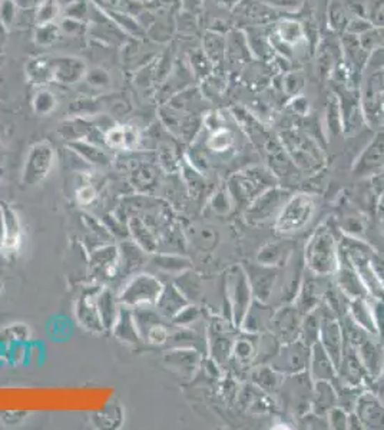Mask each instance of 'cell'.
<instances>
[{
  "label": "cell",
  "mask_w": 384,
  "mask_h": 430,
  "mask_svg": "<svg viewBox=\"0 0 384 430\" xmlns=\"http://www.w3.org/2000/svg\"><path fill=\"white\" fill-rule=\"evenodd\" d=\"M340 237L330 221L320 224L308 237L303 257L310 273L320 277L334 274L340 261Z\"/></svg>",
  "instance_id": "1"
},
{
  "label": "cell",
  "mask_w": 384,
  "mask_h": 430,
  "mask_svg": "<svg viewBox=\"0 0 384 430\" xmlns=\"http://www.w3.org/2000/svg\"><path fill=\"white\" fill-rule=\"evenodd\" d=\"M317 211L316 198L310 194H291L277 218L274 230L278 235L291 237L301 232L314 218Z\"/></svg>",
  "instance_id": "2"
},
{
  "label": "cell",
  "mask_w": 384,
  "mask_h": 430,
  "mask_svg": "<svg viewBox=\"0 0 384 430\" xmlns=\"http://www.w3.org/2000/svg\"><path fill=\"white\" fill-rule=\"evenodd\" d=\"M278 185L275 174L271 170L251 166L234 174L228 182V191L235 202L244 204L246 207L255 200L264 191Z\"/></svg>",
  "instance_id": "3"
},
{
  "label": "cell",
  "mask_w": 384,
  "mask_h": 430,
  "mask_svg": "<svg viewBox=\"0 0 384 430\" xmlns=\"http://www.w3.org/2000/svg\"><path fill=\"white\" fill-rule=\"evenodd\" d=\"M225 301L230 312V320L239 328L247 310L254 301L251 285L243 264L232 266L224 280Z\"/></svg>",
  "instance_id": "4"
},
{
  "label": "cell",
  "mask_w": 384,
  "mask_h": 430,
  "mask_svg": "<svg viewBox=\"0 0 384 430\" xmlns=\"http://www.w3.org/2000/svg\"><path fill=\"white\" fill-rule=\"evenodd\" d=\"M291 197V193L288 189L274 185L261 193L255 200H253L247 207L244 217L246 221L251 225L266 224L269 221H275L277 215Z\"/></svg>",
  "instance_id": "5"
},
{
  "label": "cell",
  "mask_w": 384,
  "mask_h": 430,
  "mask_svg": "<svg viewBox=\"0 0 384 430\" xmlns=\"http://www.w3.org/2000/svg\"><path fill=\"white\" fill-rule=\"evenodd\" d=\"M314 381L307 372L287 376L280 389L285 406L300 419L311 412V396H313Z\"/></svg>",
  "instance_id": "6"
},
{
  "label": "cell",
  "mask_w": 384,
  "mask_h": 430,
  "mask_svg": "<svg viewBox=\"0 0 384 430\" xmlns=\"http://www.w3.org/2000/svg\"><path fill=\"white\" fill-rule=\"evenodd\" d=\"M319 308H320V317H321L319 342L326 349V351L331 356L334 363L337 365V369H339L344 344H346L343 324H342L340 316L324 301L319 305Z\"/></svg>",
  "instance_id": "7"
},
{
  "label": "cell",
  "mask_w": 384,
  "mask_h": 430,
  "mask_svg": "<svg viewBox=\"0 0 384 430\" xmlns=\"http://www.w3.org/2000/svg\"><path fill=\"white\" fill-rule=\"evenodd\" d=\"M239 328L230 319H214L208 328V349L214 363L223 366L230 363L234 342Z\"/></svg>",
  "instance_id": "8"
},
{
  "label": "cell",
  "mask_w": 384,
  "mask_h": 430,
  "mask_svg": "<svg viewBox=\"0 0 384 430\" xmlns=\"http://www.w3.org/2000/svg\"><path fill=\"white\" fill-rule=\"evenodd\" d=\"M311 356V346L297 339L290 343L281 344L275 357L271 360V366L281 374L294 376L308 370Z\"/></svg>",
  "instance_id": "9"
},
{
  "label": "cell",
  "mask_w": 384,
  "mask_h": 430,
  "mask_svg": "<svg viewBox=\"0 0 384 430\" xmlns=\"http://www.w3.org/2000/svg\"><path fill=\"white\" fill-rule=\"evenodd\" d=\"M243 267L247 273L254 300L270 303L280 280L281 269L264 266L258 261H246L243 262Z\"/></svg>",
  "instance_id": "10"
},
{
  "label": "cell",
  "mask_w": 384,
  "mask_h": 430,
  "mask_svg": "<svg viewBox=\"0 0 384 430\" xmlns=\"http://www.w3.org/2000/svg\"><path fill=\"white\" fill-rule=\"evenodd\" d=\"M303 313L294 303H284L274 310L270 323V333L280 340L281 344L300 339Z\"/></svg>",
  "instance_id": "11"
},
{
  "label": "cell",
  "mask_w": 384,
  "mask_h": 430,
  "mask_svg": "<svg viewBox=\"0 0 384 430\" xmlns=\"http://www.w3.org/2000/svg\"><path fill=\"white\" fill-rule=\"evenodd\" d=\"M353 412L365 429L384 430V401L376 392L366 388L360 393Z\"/></svg>",
  "instance_id": "12"
},
{
  "label": "cell",
  "mask_w": 384,
  "mask_h": 430,
  "mask_svg": "<svg viewBox=\"0 0 384 430\" xmlns=\"http://www.w3.org/2000/svg\"><path fill=\"white\" fill-rule=\"evenodd\" d=\"M342 248V247H340ZM334 282L337 290L346 297V298H357V297H370L366 285L360 278L358 273L353 267L350 260L344 255V253L340 250V261L337 270L334 271Z\"/></svg>",
  "instance_id": "13"
},
{
  "label": "cell",
  "mask_w": 384,
  "mask_h": 430,
  "mask_svg": "<svg viewBox=\"0 0 384 430\" xmlns=\"http://www.w3.org/2000/svg\"><path fill=\"white\" fill-rule=\"evenodd\" d=\"M369 374L366 367L360 358L357 350L346 342L342 360L339 365V381L337 383L354 386V388H366Z\"/></svg>",
  "instance_id": "14"
},
{
  "label": "cell",
  "mask_w": 384,
  "mask_h": 430,
  "mask_svg": "<svg viewBox=\"0 0 384 430\" xmlns=\"http://www.w3.org/2000/svg\"><path fill=\"white\" fill-rule=\"evenodd\" d=\"M353 173L360 178H373L384 173V134L377 135L357 158Z\"/></svg>",
  "instance_id": "15"
},
{
  "label": "cell",
  "mask_w": 384,
  "mask_h": 430,
  "mask_svg": "<svg viewBox=\"0 0 384 430\" xmlns=\"http://www.w3.org/2000/svg\"><path fill=\"white\" fill-rule=\"evenodd\" d=\"M257 356V334H248L239 330L231 353L230 362L237 370L238 376H248L255 365Z\"/></svg>",
  "instance_id": "16"
},
{
  "label": "cell",
  "mask_w": 384,
  "mask_h": 430,
  "mask_svg": "<svg viewBox=\"0 0 384 430\" xmlns=\"http://www.w3.org/2000/svg\"><path fill=\"white\" fill-rule=\"evenodd\" d=\"M307 373L313 381H330V383L337 385L339 381V369L334 363L331 356L326 351V349L320 344V342L311 346L310 365Z\"/></svg>",
  "instance_id": "17"
},
{
  "label": "cell",
  "mask_w": 384,
  "mask_h": 430,
  "mask_svg": "<svg viewBox=\"0 0 384 430\" xmlns=\"http://www.w3.org/2000/svg\"><path fill=\"white\" fill-rule=\"evenodd\" d=\"M319 278L320 276H316L313 273H310L308 270H305L304 278L301 281L300 289L293 301L303 314L313 312V310H316L324 300L326 292H323Z\"/></svg>",
  "instance_id": "18"
},
{
  "label": "cell",
  "mask_w": 384,
  "mask_h": 430,
  "mask_svg": "<svg viewBox=\"0 0 384 430\" xmlns=\"http://www.w3.org/2000/svg\"><path fill=\"white\" fill-rule=\"evenodd\" d=\"M274 310L275 308H273L270 303H261L258 300H254L247 310L241 324H239V330L248 334H261L270 331V323Z\"/></svg>",
  "instance_id": "19"
},
{
  "label": "cell",
  "mask_w": 384,
  "mask_h": 430,
  "mask_svg": "<svg viewBox=\"0 0 384 430\" xmlns=\"http://www.w3.org/2000/svg\"><path fill=\"white\" fill-rule=\"evenodd\" d=\"M296 253V247L291 241L281 240V241H271L264 244L255 257V261L261 262L264 266H270L275 269H282L293 254Z\"/></svg>",
  "instance_id": "20"
},
{
  "label": "cell",
  "mask_w": 384,
  "mask_h": 430,
  "mask_svg": "<svg viewBox=\"0 0 384 430\" xmlns=\"http://www.w3.org/2000/svg\"><path fill=\"white\" fill-rule=\"evenodd\" d=\"M250 383L259 390L277 395L284 383L285 376L277 372L271 365H257L248 373Z\"/></svg>",
  "instance_id": "21"
},
{
  "label": "cell",
  "mask_w": 384,
  "mask_h": 430,
  "mask_svg": "<svg viewBox=\"0 0 384 430\" xmlns=\"http://www.w3.org/2000/svg\"><path fill=\"white\" fill-rule=\"evenodd\" d=\"M339 406V392L330 381H314L313 396H311V412L327 416V413Z\"/></svg>",
  "instance_id": "22"
},
{
  "label": "cell",
  "mask_w": 384,
  "mask_h": 430,
  "mask_svg": "<svg viewBox=\"0 0 384 430\" xmlns=\"http://www.w3.org/2000/svg\"><path fill=\"white\" fill-rule=\"evenodd\" d=\"M344 313L362 328L369 333H376L373 308H371V297H357V298H346V310Z\"/></svg>",
  "instance_id": "23"
},
{
  "label": "cell",
  "mask_w": 384,
  "mask_h": 430,
  "mask_svg": "<svg viewBox=\"0 0 384 430\" xmlns=\"http://www.w3.org/2000/svg\"><path fill=\"white\" fill-rule=\"evenodd\" d=\"M162 293L161 284L152 277H139L128 287L125 293V300L138 304V303H152L159 298Z\"/></svg>",
  "instance_id": "24"
},
{
  "label": "cell",
  "mask_w": 384,
  "mask_h": 430,
  "mask_svg": "<svg viewBox=\"0 0 384 430\" xmlns=\"http://www.w3.org/2000/svg\"><path fill=\"white\" fill-rule=\"evenodd\" d=\"M281 343L280 340L271 334L270 331L257 334V356L255 365H270L273 358L275 357L277 351L280 350Z\"/></svg>",
  "instance_id": "25"
},
{
  "label": "cell",
  "mask_w": 384,
  "mask_h": 430,
  "mask_svg": "<svg viewBox=\"0 0 384 430\" xmlns=\"http://www.w3.org/2000/svg\"><path fill=\"white\" fill-rule=\"evenodd\" d=\"M170 356V354H168ZM171 365L184 376H192L200 366L201 357L200 354L192 349H181L175 350L170 356Z\"/></svg>",
  "instance_id": "26"
},
{
  "label": "cell",
  "mask_w": 384,
  "mask_h": 430,
  "mask_svg": "<svg viewBox=\"0 0 384 430\" xmlns=\"http://www.w3.org/2000/svg\"><path fill=\"white\" fill-rule=\"evenodd\" d=\"M320 324H321L320 308L317 307L316 310H313V312H310L303 316L300 339L308 346H313L314 343H317L319 336H320Z\"/></svg>",
  "instance_id": "27"
},
{
  "label": "cell",
  "mask_w": 384,
  "mask_h": 430,
  "mask_svg": "<svg viewBox=\"0 0 384 430\" xmlns=\"http://www.w3.org/2000/svg\"><path fill=\"white\" fill-rule=\"evenodd\" d=\"M36 151H33V154H31L29 162H28V168H26V177H31V182H35L38 180H40L42 177L46 175L47 170H49L51 165H42L40 161L51 154V148H47L46 145H39L35 148Z\"/></svg>",
  "instance_id": "28"
},
{
  "label": "cell",
  "mask_w": 384,
  "mask_h": 430,
  "mask_svg": "<svg viewBox=\"0 0 384 430\" xmlns=\"http://www.w3.org/2000/svg\"><path fill=\"white\" fill-rule=\"evenodd\" d=\"M327 424L328 429L334 430H347L349 429V419H350V412L346 411L342 406H335L333 408L327 416Z\"/></svg>",
  "instance_id": "29"
},
{
  "label": "cell",
  "mask_w": 384,
  "mask_h": 430,
  "mask_svg": "<svg viewBox=\"0 0 384 430\" xmlns=\"http://www.w3.org/2000/svg\"><path fill=\"white\" fill-rule=\"evenodd\" d=\"M234 198L231 197L230 191L225 189V191H220V193L215 196L214 201H212V208L214 211L220 214V215H225V214H230L231 209H232V205H234Z\"/></svg>",
  "instance_id": "30"
},
{
  "label": "cell",
  "mask_w": 384,
  "mask_h": 430,
  "mask_svg": "<svg viewBox=\"0 0 384 430\" xmlns=\"http://www.w3.org/2000/svg\"><path fill=\"white\" fill-rule=\"evenodd\" d=\"M371 308L377 336L380 339H384V300L371 298Z\"/></svg>",
  "instance_id": "31"
},
{
  "label": "cell",
  "mask_w": 384,
  "mask_h": 430,
  "mask_svg": "<svg viewBox=\"0 0 384 430\" xmlns=\"http://www.w3.org/2000/svg\"><path fill=\"white\" fill-rule=\"evenodd\" d=\"M198 240H200L198 243H200L201 248L212 250L214 247H217L218 240H220V235L214 228H202V231L200 232Z\"/></svg>",
  "instance_id": "32"
},
{
  "label": "cell",
  "mask_w": 384,
  "mask_h": 430,
  "mask_svg": "<svg viewBox=\"0 0 384 430\" xmlns=\"http://www.w3.org/2000/svg\"><path fill=\"white\" fill-rule=\"evenodd\" d=\"M212 141H214V145H212L214 150L224 151V150H227L231 145L232 136L227 131H220V132H217V134L214 135Z\"/></svg>",
  "instance_id": "33"
},
{
  "label": "cell",
  "mask_w": 384,
  "mask_h": 430,
  "mask_svg": "<svg viewBox=\"0 0 384 430\" xmlns=\"http://www.w3.org/2000/svg\"><path fill=\"white\" fill-rule=\"evenodd\" d=\"M83 197H85V200H83L85 204H86V202H90V201L93 200V197H95L93 189H92V188H83V189H81V191H79V200H82Z\"/></svg>",
  "instance_id": "34"
},
{
  "label": "cell",
  "mask_w": 384,
  "mask_h": 430,
  "mask_svg": "<svg viewBox=\"0 0 384 430\" xmlns=\"http://www.w3.org/2000/svg\"><path fill=\"white\" fill-rule=\"evenodd\" d=\"M381 340H383V351H384V339H381ZM380 379H384V356H383V369H381Z\"/></svg>",
  "instance_id": "35"
}]
</instances>
